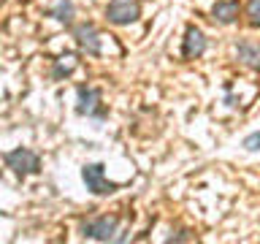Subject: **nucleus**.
I'll return each instance as SVG.
<instances>
[{"instance_id":"f257e3e1","label":"nucleus","mask_w":260,"mask_h":244,"mask_svg":"<svg viewBox=\"0 0 260 244\" xmlns=\"http://www.w3.org/2000/svg\"><path fill=\"white\" fill-rule=\"evenodd\" d=\"M117 228H119V220L117 217H111V215H95V217L81 220L79 233L84 236V239H92V241H114V239H117Z\"/></svg>"},{"instance_id":"f03ea898","label":"nucleus","mask_w":260,"mask_h":244,"mask_svg":"<svg viewBox=\"0 0 260 244\" xmlns=\"http://www.w3.org/2000/svg\"><path fill=\"white\" fill-rule=\"evenodd\" d=\"M3 160H6V166L14 171L16 176H32V174H38L41 171V158L32 149H27V146H16V149L11 152H6L3 155Z\"/></svg>"},{"instance_id":"7ed1b4c3","label":"nucleus","mask_w":260,"mask_h":244,"mask_svg":"<svg viewBox=\"0 0 260 244\" xmlns=\"http://www.w3.org/2000/svg\"><path fill=\"white\" fill-rule=\"evenodd\" d=\"M138 16H141L138 0H109L106 3V19L114 27H127V24L138 22Z\"/></svg>"},{"instance_id":"20e7f679","label":"nucleus","mask_w":260,"mask_h":244,"mask_svg":"<svg viewBox=\"0 0 260 244\" xmlns=\"http://www.w3.org/2000/svg\"><path fill=\"white\" fill-rule=\"evenodd\" d=\"M81 182H84V187L92 195H111V193L119 190L117 182H109V179H106L103 163H87V166L81 168Z\"/></svg>"},{"instance_id":"39448f33","label":"nucleus","mask_w":260,"mask_h":244,"mask_svg":"<svg viewBox=\"0 0 260 244\" xmlns=\"http://www.w3.org/2000/svg\"><path fill=\"white\" fill-rule=\"evenodd\" d=\"M76 114L79 117H106V106H103V95L98 87L81 84L76 87Z\"/></svg>"},{"instance_id":"423d86ee","label":"nucleus","mask_w":260,"mask_h":244,"mask_svg":"<svg viewBox=\"0 0 260 244\" xmlns=\"http://www.w3.org/2000/svg\"><path fill=\"white\" fill-rule=\"evenodd\" d=\"M71 33H73L76 46L81 49V52H87L89 57H98V54L103 52L101 33H98V27H95L92 22H76V24H71Z\"/></svg>"},{"instance_id":"0eeeda50","label":"nucleus","mask_w":260,"mask_h":244,"mask_svg":"<svg viewBox=\"0 0 260 244\" xmlns=\"http://www.w3.org/2000/svg\"><path fill=\"white\" fill-rule=\"evenodd\" d=\"M209 41H206V33L195 24H187L184 30V38H182V60H198L206 52Z\"/></svg>"},{"instance_id":"6e6552de","label":"nucleus","mask_w":260,"mask_h":244,"mask_svg":"<svg viewBox=\"0 0 260 244\" xmlns=\"http://www.w3.org/2000/svg\"><path fill=\"white\" fill-rule=\"evenodd\" d=\"M233 54H236V63L244 65L249 71H260V41H236L233 44Z\"/></svg>"},{"instance_id":"1a4fd4ad","label":"nucleus","mask_w":260,"mask_h":244,"mask_svg":"<svg viewBox=\"0 0 260 244\" xmlns=\"http://www.w3.org/2000/svg\"><path fill=\"white\" fill-rule=\"evenodd\" d=\"M241 3L239 0H217L214 8H211V19H214L217 24H222V27H228V24L239 22L241 16Z\"/></svg>"},{"instance_id":"9d476101","label":"nucleus","mask_w":260,"mask_h":244,"mask_svg":"<svg viewBox=\"0 0 260 244\" xmlns=\"http://www.w3.org/2000/svg\"><path fill=\"white\" fill-rule=\"evenodd\" d=\"M79 65V54L76 52H62L60 57H54L52 60V71H49V76H52L54 81H62L68 79L73 71H76Z\"/></svg>"},{"instance_id":"9b49d317","label":"nucleus","mask_w":260,"mask_h":244,"mask_svg":"<svg viewBox=\"0 0 260 244\" xmlns=\"http://www.w3.org/2000/svg\"><path fill=\"white\" fill-rule=\"evenodd\" d=\"M46 16H52L54 22L65 24V27H71L73 24V16H76V6H73V0H57V3L46 11Z\"/></svg>"},{"instance_id":"f8f14e48","label":"nucleus","mask_w":260,"mask_h":244,"mask_svg":"<svg viewBox=\"0 0 260 244\" xmlns=\"http://www.w3.org/2000/svg\"><path fill=\"white\" fill-rule=\"evenodd\" d=\"M244 19L249 27H260V0H247V6L241 8Z\"/></svg>"},{"instance_id":"ddd939ff","label":"nucleus","mask_w":260,"mask_h":244,"mask_svg":"<svg viewBox=\"0 0 260 244\" xmlns=\"http://www.w3.org/2000/svg\"><path fill=\"white\" fill-rule=\"evenodd\" d=\"M195 239V233L190 231V228H179V231H174L168 236V244H174V241H192Z\"/></svg>"},{"instance_id":"4468645a","label":"nucleus","mask_w":260,"mask_h":244,"mask_svg":"<svg viewBox=\"0 0 260 244\" xmlns=\"http://www.w3.org/2000/svg\"><path fill=\"white\" fill-rule=\"evenodd\" d=\"M244 149L247 152H257L260 149V130H255V133H249L247 138H244Z\"/></svg>"}]
</instances>
